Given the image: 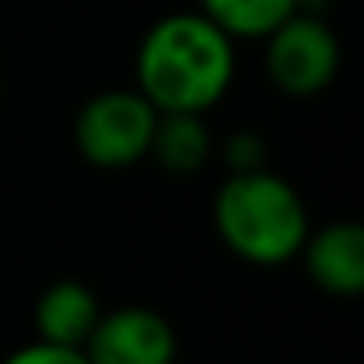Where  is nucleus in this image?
Returning <instances> with one entry per match:
<instances>
[{
    "label": "nucleus",
    "mask_w": 364,
    "mask_h": 364,
    "mask_svg": "<svg viewBox=\"0 0 364 364\" xmlns=\"http://www.w3.org/2000/svg\"><path fill=\"white\" fill-rule=\"evenodd\" d=\"M235 82V40L204 12H168L141 36L134 87L157 114H212Z\"/></svg>",
    "instance_id": "obj_1"
},
{
    "label": "nucleus",
    "mask_w": 364,
    "mask_h": 364,
    "mask_svg": "<svg viewBox=\"0 0 364 364\" xmlns=\"http://www.w3.org/2000/svg\"><path fill=\"white\" fill-rule=\"evenodd\" d=\"M212 220L223 247L251 267H286L309 235L306 200L274 168L228 173L215 192Z\"/></svg>",
    "instance_id": "obj_2"
},
{
    "label": "nucleus",
    "mask_w": 364,
    "mask_h": 364,
    "mask_svg": "<svg viewBox=\"0 0 364 364\" xmlns=\"http://www.w3.org/2000/svg\"><path fill=\"white\" fill-rule=\"evenodd\" d=\"M153 129H157V106L137 87H110L82 102L71 137L87 165L118 173L149 157Z\"/></svg>",
    "instance_id": "obj_3"
},
{
    "label": "nucleus",
    "mask_w": 364,
    "mask_h": 364,
    "mask_svg": "<svg viewBox=\"0 0 364 364\" xmlns=\"http://www.w3.org/2000/svg\"><path fill=\"white\" fill-rule=\"evenodd\" d=\"M267 79L290 98H314L341 75V36L317 12H294L262 40Z\"/></svg>",
    "instance_id": "obj_4"
},
{
    "label": "nucleus",
    "mask_w": 364,
    "mask_h": 364,
    "mask_svg": "<svg viewBox=\"0 0 364 364\" xmlns=\"http://www.w3.org/2000/svg\"><path fill=\"white\" fill-rule=\"evenodd\" d=\"M176 348L181 341L165 314L149 306H118L98 314L82 353L90 364H176Z\"/></svg>",
    "instance_id": "obj_5"
},
{
    "label": "nucleus",
    "mask_w": 364,
    "mask_h": 364,
    "mask_svg": "<svg viewBox=\"0 0 364 364\" xmlns=\"http://www.w3.org/2000/svg\"><path fill=\"white\" fill-rule=\"evenodd\" d=\"M298 259L306 262L309 282L333 298L364 294V228L353 220H337L325 228H309Z\"/></svg>",
    "instance_id": "obj_6"
},
{
    "label": "nucleus",
    "mask_w": 364,
    "mask_h": 364,
    "mask_svg": "<svg viewBox=\"0 0 364 364\" xmlns=\"http://www.w3.org/2000/svg\"><path fill=\"white\" fill-rule=\"evenodd\" d=\"M98 314H102V306H98L90 286L75 282V278L51 282L40 294V301H36V341L82 348L98 321Z\"/></svg>",
    "instance_id": "obj_7"
},
{
    "label": "nucleus",
    "mask_w": 364,
    "mask_h": 364,
    "mask_svg": "<svg viewBox=\"0 0 364 364\" xmlns=\"http://www.w3.org/2000/svg\"><path fill=\"white\" fill-rule=\"evenodd\" d=\"M204 118L208 114H157L149 157L173 176H196L215 153L212 129Z\"/></svg>",
    "instance_id": "obj_8"
},
{
    "label": "nucleus",
    "mask_w": 364,
    "mask_h": 364,
    "mask_svg": "<svg viewBox=\"0 0 364 364\" xmlns=\"http://www.w3.org/2000/svg\"><path fill=\"white\" fill-rule=\"evenodd\" d=\"M196 12H204L223 36L231 40H267L286 16L298 12V0H196Z\"/></svg>",
    "instance_id": "obj_9"
},
{
    "label": "nucleus",
    "mask_w": 364,
    "mask_h": 364,
    "mask_svg": "<svg viewBox=\"0 0 364 364\" xmlns=\"http://www.w3.org/2000/svg\"><path fill=\"white\" fill-rule=\"evenodd\" d=\"M220 157H223V165H228V173L267 168V141H262V134H255V129H235V134H228Z\"/></svg>",
    "instance_id": "obj_10"
},
{
    "label": "nucleus",
    "mask_w": 364,
    "mask_h": 364,
    "mask_svg": "<svg viewBox=\"0 0 364 364\" xmlns=\"http://www.w3.org/2000/svg\"><path fill=\"white\" fill-rule=\"evenodd\" d=\"M0 364H90L82 348H63L48 345V341H32V345L16 348L12 356H4Z\"/></svg>",
    "instance_id": "obj_11"
},
{
    "label": "nucleus",
    "mask_w": 364,
    "mask_h": 364,
    "mask_svg": "<svg viewBox=\"0 0 364 364\" xmlns=\"http://www.w3.org/2000/svg\"><path fill=\"white\" fill-rule=\"evenodd\" d=\"M0 87H4V79H0Z\"/></svg>",
    "instance_id": "obj_12"
}]
</instances>
